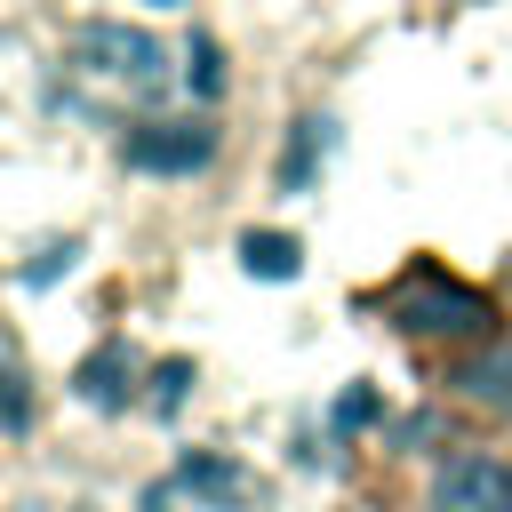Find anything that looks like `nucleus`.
I'll return each instance as SVG.
<instances>
[{
  "mask_svg": "<svg viewBox=\"0 0 512 512\" xmlns=\"http://www.w3.org/2000/svg\"><path fill=\"white\" fill-rule=\"evenodd\" d=\"M320 152H328V120H320V112H304V120H296V136H288V160H280V192H304V184H312V168H320Z\"/></svg>",
  "mask_w": 512,
  "mask_h": 512,
  "instance_id": "nucleus-8",
  "label": "nucleus"
},
{
  "mask_svg": "<svg viewBox=\"0 0 512 512\" xmlns=\"http://www.w3.org/2000/svg\"><path fill=\"white\" fill-rule=\"evenodd\" d=\"M368 416H376V400H368V392H344V408H336V424H368Z\"/></svg>",
  "mask_w": 512,
  "mask_h": 512,
  "instance_id": "nucleus-11",
  "label": "nucleus"
},
{
  "mask_svg": "<svg viewBox=\"0 0 512 512\" xmlns=\"http://www.w3.org/2000/svg\"><path fill=\"white\" fill-rule=\"evenodd\" d=\"M216 152H224V128H216V112H208V104H200V112L136 120V128L120 136V160H128L136 176H200Z\"/></svg>",
  "mask_w": 512,
  "mask_h": 512,
  "instance_id": "nucleus-3",
  "label": "nucleus"
},
{
  "mask_svg": "<svg viewBox=\"0 0 512 512\" xmlns=\"http://www.w3.org/2000/svg\"><path fill=\"white\" fill-rule=\"evenodd\" d=\"M456 392H464V400H480V408H512V344H496V352L464 360V368H456Z\"/></svg>",
  "mask_w": 512,
  "mask_h": 512,
  "instance_id": "nucleus-6",
  "label": "nucleus"
},
{
  "mask_svg": "<svg viewBox=\"0 0 512 512\" xmlns=\"http://www.w3.org/2000/svg\"><path fill=\"white\" fill-rule=\"evenodd\" d=\"M384 312H392V328L400 336H424V344H472V336H488V296L480 288H464V280H448L440 264H416L408 280H392L384 288Z\"/></svg>",
  "mask_w": 512,
  "mask_h": 512,
  "instance_id": "nucleus-1",
  "label": "nucleus"
},
{
  "mask_svg": "<svg viewBox=\"0 0 512 512\" xmlns=\"http://www.w3.org/2000/svg\"><path fill=\"white\" fill-rule=\"evenodd\" d=\"M128 376H136V360H128L120 344H104L96 360H80V400H96V408H120V400L136 392Z\"/></svg>",
  "mask_w": 512,
  "mask_h": 512,
  "instance_id": "nucleus-7",
  "label": "nucleus"
},
{
  "mask_svg": "<svg viewBox=\"0 0 512 512\" xmlns=\"http://www.w3.org/2000/svg\"><path fill=\"white\" fill-rule=\"evenodd\" d=\"M424 512H512V456H496V448H456V456L432 472Z\"/></svg>",
  "mask_w": 512,
  "mask_h": 512,
  "instance_id": "nucleus-4",
  "label": "nucleus"
},
{
  "mask_svg": "<svg viewBox=\"0 0 512 512\" xmlns=\"http://www.w3.org/2000/svg\"><path fill=\"white\" fill-rule=\"evenodd\" d=\"M240 264L256 280H296V240L288 232H240Z\"/></svg>",
  "mask_w": 512,
  "mask_h": 512,
  "instance_id": "nucleus-10",
  "label": "nucleus"
},
{
  "mask_svg": "<svg viewBox=\"0 0 512 512\" xmlns=\"http://www.w3.org/2000/svg\"><path fill=\"white\" fill-rule=\"evenodd\" d=\"M72 64L96 72V80H112V88H136V96H160L176 80L168 40L144 32V24H80L72 32Z\"/></svg>",
  "mask_w": 512,
  "mask_h": 512,
  "instance_id": "nucleus-2",
  "label": "nucleus"
},
{
  "mask_svg": "<svg viewBox=\"0 0 512 512\" xmlns=\"http://www.w3.org/2000/svg\"><path fill=\"white\" fill-rule=\"evenodd\" d=\"M152 8H176V0H152Z\"/></svg>",
  "mask_w": 512,
  "mask_h": 512,
  "instance_id": "nucleus-12",
  "label": "nucleus"
},
{
  "mask_svg": "<svg viewBox=\"0 0 512 512\" xmlns=\"http://www.w3.org/2000/svg\"><path fill=\"white\" fill-rule=\"evenodd\" d=\"M176 488H184L192 504H208V512H248V496H256V480H248L232 456H208V448L176 464Z\"/></svg>",
  "mask_w": 512,
  "mask_h": 512,
  "instance_id": "nucleus-5",
  "label": "nucleus"
},
{
  "mask_svg": "<svg viewBox=\"0 0 512 512\" xmlns=\"http://www.w3.org/2000/svg\"><path fill=\"white\" fill-rule=\"evenodd\" d=\"M176 80H184L200 104H216V96H224V48H216L208 32H192V40H184V64H176Z\"/></svg>",
  "mask_w": 512,
  "mask_h": 512,
  "instance_id": "nucleus-9",
  "label": "nucleus"
}]
</instances>
